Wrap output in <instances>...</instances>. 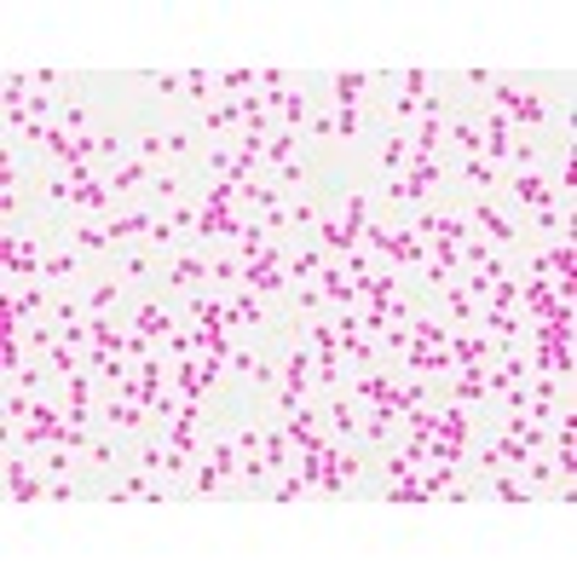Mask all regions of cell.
Listing matches in <instances>:
<instances>
[{
  "mask_svg": "<svg viewBox=\"0 0 577 577\" xmlns=\"http://www.w3.org/2000/svg\"><path fill=\"white\" fill-rule=\"evenodd\" d=\"M0 422H35V393L7 387V393H0Z\"/></svg>",
  "mask_w": 577,
  "mask_h": 577,
  "instance_id": "ba28073f",
  "label": "cell"
},
{
  "mask_svg": "<svg viewBox=\"0 0 577 577\" xmlns=\"http://www.w3.org/2000/svg\"><path fill=\"white\" fill-rule=\"evenodd\" d=\"M214 81H220V98H255L260 93V64H225V70H214Z\"/></svg>",
  "mask_w": 577,
  "mask_h": 577,
  "instance_id": "52a82bcc",
  "label": "cell"
},
{
  "mask_svg": "<svg viewBox=\"0 0 577 577\" xmlns=\"http://www.w3.org/2000/svg\"><path fill=\"white\" fill-rule=\"evenodd\" d=\"M283 209H288V232H295V237H313L318 225H323V214H329L318 191H288Z\"/></svg>",
  "mask_w": 577,
  "mask_h": 577,
  "instance_id": "5b68a950",
  "label": "cell"
},
{
  "mask_svg": "<svg viewBox=\"0 0 577 577\" xmlns=\"http://www.w3.org/2000/svg\"><path fill=\"white\" fill-rule=\"evenodd\" d=\"M243 266H249V260H243L232 243H209V288H214V295H237V288H243Z\"/></svg>",
  "mask_w": 577,
  "mask_h": 577,
  "instance_id": "277c9868",
  "label": "cell"
},
{
  "mask_svg": "<svg viewBox=\"0 0 577 577\" xmlns=\"http://www.w3.org/2000/svg\"><path fill=\"white\" fill-rule=\"evenodd\" d=\"M450 191L457 197H497L503 168L491 156H450Z\"/></svg>",
  "mask_w": 577,
  "mask_h": 577,
  "instance_id": "7a4b0ae2",
  "label": "cell"
},
{
  "mask_svg": "<svg viewBox=\"0 0 577 577\" xmlns=\"http://www.w3.org/2000/svg\"><path fill=\"white\" fill-rule=\"evenodd\" d=\"M81 306H87V318H128L133 306V288L121 283L110 266H93L87 283H81Z\"/></svg>",
  "mask_w": 577,
  "mask_h": 577,
  "instance_id": "6da1fadb",
  "label": "cell"
},
{
  "mask_svg": "<svg viewBox=\"0 0 577 577\" xmlns=\"http://www.w3.org/2000/svg\"><path fill=\"white\" fill-rule=\"evenodd\" d=\"M485 306H497V313H520V278H503V283H491Z\"/></svg>",
  "mask_w": 577,
  "mask_h": 577,
  "instance_id": "9c48e42d",
  "label": "cell"
},
{
  "mask_svg": "<svg viewBox=\"0 0 577 577\" xmlns=\"http://www.w3.org/2000/svg\"><path fill=\"white\" fill-rule=\"evenodd\" d=\"M110 272L128 283V288H156V266H162V255L156 249H144V243H121V249L105 260Z\"/></svg>",
  "mask_w": 577,
  "mask_h": 577,
  "instance_id": "3957f363",
  "label": "cell"
},
{
  "mask_svg": "<svg viewBox=\"0 0 577 577\" xmlns=\"http://www.w3.org/2000/svg\"><path fill=\"white\" fill-rule=\"evenodd\" d=\"M329 266V255H323V243H313V237H295V249H288V283H318V272Z\"/></svg>",
  "mask_w": 577,
  "mask_h": 577,
  "instance_id": "8992f818",
  "label": "cell"
}]
</instances>
